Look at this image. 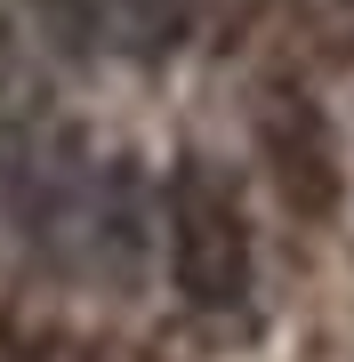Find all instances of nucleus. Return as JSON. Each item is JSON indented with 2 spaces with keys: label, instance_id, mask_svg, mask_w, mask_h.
Segmentation results:
<instances>
[{
  "label": "nucleus",
  "instance_id": "2",
  "mask_svg": "<svg viewBox=\"0 0 354 362\" xmlns=\"http://www.w3.org/2000/svg\"><path fill=\"white\" fill-rule=\"evenodd\" d=\"M258 153H266V177L290 218H330L338 209V137H330V113L306 89H274L258 105Z\"/></svg>",
  "mask_w": 354,
  "mask_h": 362
},
{
  "label": "nucleus",
  "instance_id": "3",
  "mask_svg": "<svg viewBox=\"0 0 354 362\" xmlns=\"http://www.w3.org/2000/svg\"><path fill=\"white\" fill-rule=\"evenodd\" d=\"M40 16V33L73 57H105L113 49V0H25Z\"/></svg>",
  "mask_w": 354,
  "mask_h": 362
},
{
  "label": "nucleus",
  "instance_id": "1",
  "mask_svg": "<svg viewBox=\"0 0 354 362\" xmlns=\"http://www.w3.org/2000/svg\"><path fill=\"white\" fill-rule=\"evenodd\" d=\"M161 233H170V282L194 314H234L249 298L258 250H249L242 194L225 185V169L185 153L170 169V202H161Z\"/></svg>",
  "mask_w": 354,
  "mask_h": 362
}]
</instances>
